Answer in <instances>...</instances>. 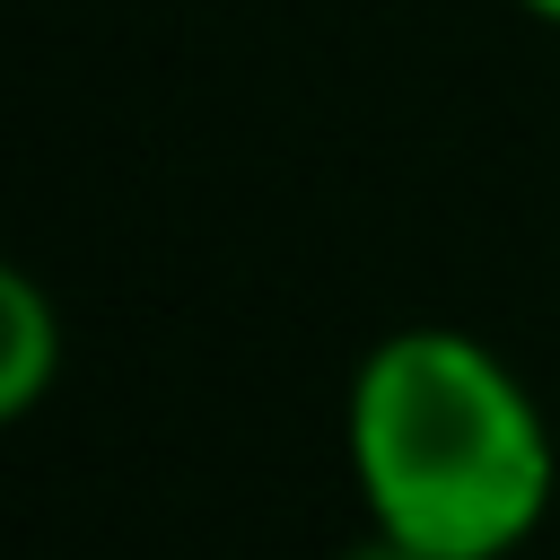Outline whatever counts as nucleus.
Returning a JSON list of instances; mask_svg holds the SVG:
<instances>
[{"label":"nucleus","mask_w":560,"mask_h":560,"mask_svg":"<svg viewBox=\"0 0 560 560\" xmlns=\"http://www.w3.org/2000/svg\"><path fill=\"white\" fill-rule=\"evenodd\" d=\"M359 516L429 560H516L560 499L534 385L464 324H394L341 394Z\"/></svg>","instance_id":"1"},{"label":"nucleus","mask_w":560,"mask_h":560,"mask_svg":"<svg viewBox=\"0 0 560 560\" xmlns=\"http://www.w3.org/2000/svg\"><path fill=\"white\" fill-rule=\"evenodd\" d=\"M70 341H61V306L44 298L35 271H0V420H26L52 376H61Z\"/></svg>","instance_id":"2"},{"label":"nucleus","mask_w":560,"mask_h":560,"mask_svg":"<svg viewBox=\"0 0 560 560\" xmlns=\"http://www.w3.org/2000/svg\"><path fill=\"white\" fill-rule=\"evenodd\" d=\"M332 560H429V551H411V542H394V534H376V525H368V534H359V542H341Z\"/></svg>","instance_id":"3"},{"label":"nucleus","mask_w":560,"mask_h":560,"mask_svg":"<svg viewBox=\"0 0 560 560\" xmlns=\"http://www.w3.org/2000/svg\"><path fill=\"white\" fill-rule=\"evenodd\" d=\"M516 9H525L534 26H551V35H560V0H516Z\"/></svg>","instance_id":"4"}]
</instances>
